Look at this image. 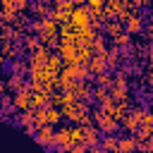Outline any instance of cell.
<instances>
[{
    "mask_svg": "<svg viewBox=\"0 0 153 153\" xmlns=\"http://www.w3.org/2000/svg\"><path fill=\"white\" fill-rule=\"evenodd\" d=\"M53 139H55V124H41L33 134V141L43 148H50L53 146Z\"/></svg>",
    "mask_w": 153,
    "mask_h": 153,
    "instance_id": "obj_6",
    "label": "cell"
},
{
    "mask_svg": "<svg viewBox=\"0 0 153 153\" xmlns=\"http://www.w3.org/2000/svg\"><path fill=\"white\" fill-rule=\"evenodd\" d=\"M74 0H53V10H57V12H67V14H72L74 12Z\"/></svg>",
    "mask_w": 153,
    "mask_h": 153,
    "instance_id": "obj_20",
    "label": "cell"
},
{
    "mask_svg": "<svg viewBox=\"0 0 153 153\" xmlns=\"http://www.w3.org/2000/svg\"><path fill=\"white\" fill-rule=\"evenodd\" d=\"M110 81H112V76H110L108 72L96 74V86H110Z\"/></svg>",
    "mask_w": 153,
    "mask_h": 153,
    "instance_id": "obj_26",
    "label": "cell"
},
{
    "mask_svg": "<svg viewBox=\"0 0 153 153\" xmlns=\"http://www.w3.org/2000/svg\"><path fill=\"white\" fill-rule=\"evenodd\" d=\"M84 143L91 148L96 143H100V129L91 122V124H84Z\"/></svg>",
    "mask_w": 153,
    "mask_h": 153,
    "instance_id": "obj_12",
    "label": "cell"
},
{
    "mask_svg": "<svg viewBox=\"0 0 153 153\" xmlns=\"http://www.w3.org/2000/svg\"><path fill=\"white\" fill-rule=\"evenodd\" d=\"M103 31H105V36H108V38H115L117 33H122V31H124V24H122L120 19H108V22L103 24Z\"/></svg>",
    "mask_w": 153,
    "mask_h": 153,
    "instance_id": "obj_14",
    "label": "cell"
},
{
    "mask_svg": "<svg viewBox=\"0 0 153 153\" xmlns=\"http://www.w3.org/2000/svg\"><path fill=\"white\" fill-rule=\"evenodd\" d=\"M10 69H12V72H17V74H24V72H26V65H24V62H19V60H14V62L10 65Z\"/></svg>",
    "mask_w": 153,
    "mask_h": 153,
    "instance_id": "obj_27",
    "label": "cell"
},
{
    "mask_svg": "<svg viewBox=\"0 0 153 153\" xmlns=\"http://www.w3.org/2000/svg\"><path fill=\"white\" fill-rule=\"evenodd\" d=\"M108 88H110V96H112L115 100H124V98H129V81H127V74H124V72L115 74Z\"/></svg>",
    "mask_w": 153,
    "mask_h": 153,
    "instance_id": "obj_3",
    "label": "cell"
},
{
    "mask_svg": "<svg viewBox=\"0 0 153 153\" xmlns=\"http://www.w3.org/2000/svg\"><path fill=\"white\" fill-rule=\"evenodd\" d=\"M72 24L76 26V31H79V29H86V26H93V24H91V10H88L86 5L74 7V12H72Z\"/></svg>",
    "mask_w": 153,
    "mask_h": 153,
    "instance_id": "obj_8",
    "label": "cell"
},
{
    "mask_svg": "<svg viewBox=\"0 0 153 153\" xmlns=\"http://www.w3.org/2000/svg\"><path fill=\"white\" fill-rule=\"evenodd\" d=\"M31 29L38 33L41 43H45L50 50L60 45V41H57V31H60V24H57V22H55L50 14H48V17H36V19L31 22Z\"/></svg>",
    "mask_w": 153,
    "mask_h": 153,
    "instance_id": "obj_1",
    "label": "cell"
},
{
    "mask_svg": "<svg viewBox=\"0 0 153 153\" xmlns=\"http://www.w3.org/2000/svg\"><path fill=\"white\" fill-rule=\"evenodd\" d=\"M7 88H10V86H7V84H2V81H0V98H2V96H5V91H7Z\"/></svg>",
    "mask_w": 153,
    "mask_h": 153,
    "instance_id": "obj_32",
    "label": "cell"
},
{
    "mask_svg": "<svg viewBox=\"0 0 153 153\" xmlns=\"http://www.w3.org/2000/svg\"><path fill=\"white\" fill-rule=\"evenodd\" d=\"M88 72H91V76H96L100 72H108V60H105L103 53H93V57L88 60Z\"/></svg>",
    "mask_w": 153,
    "mask_h": 153,
    "instance_id": "obj_11",
    "label": "cell"
},
{
    "mask_svg": "<svg viewBox=\"0 0 153 153\" xmlns=\"http://www.w3.org/2000/svg\"><path fill=\"white\" fill-rule=\"evenodd\" d=\"M105 60H108V69H115L117 65H120V60H122V48H117L115 43L108 48V53H105Z\"/></svg>",
    "mask_w": 153,
    "mask_h": 153,
    "instance_id": "obj_15",
    "label": "cell"
},
{
    "mask_svg": "<svg viewBox=\"0 0 153 153\" xmlns=\"http://www.w3.org/2000/svg\"><path fill=\"white\" fill-rule=\"evenodd\" d=\"M12 100H14V108H17V112H22V110H29V108H33V88H31V86L26 84L24 88L14 91Z\"/></svg>",
    "mask_w": 153,
    "mask_h": 153,
    "instance_id": "obj_4",
    "label": "cell"
},
{
    "mask_svg": "<svg viewBox=\"0 0 153 153\" xmlns=\"http://www.w3.org/2000/svg\"><path fill=\"white\" fill-rule=\"evenodd\" d=\"M7 86H10L12 91H19V88H24V86H26V81L22 79V74L12 72V74H10V79H7Z\"/></svg>",
    "mask_w": 153,
    "mask_h": 153,
    "instance_id": "obj_21",
    "label": "cell"
},
{
    "mask_svg": "<svg viewBox=\"0 0 153 153\" xmlns=\"http://www.w3.org/2000/svg\"><path fill=\"white\" fill-rule=\"evenodd\" d=\"M103 5H105V0H86L88 10H103Z\"/></svg>",
    "mask_w": 153,
    "mask_h": 153,
    "instance_id": "obj_28",
    "label": "cell"
},
{
    "mask_svg": "<svg viewBox=\"0 0 153 153\" xmlns=\"http://www.w3.org/2000/svg\"><path fill=\"white\" fill-rule=\"evenodd\" d=\"M151 103H153V91H151Z\"/></svg>",
    "mask_w": 153,
    "mask_h": 153,
    "instance_id": "obj_34",
    "label": "cell"
},
{
    "mask_svg": "<svg viewBox=\"0 0 153 153\" xmlns=\"http://www.w3.org/2000/svg\"><path fill=\"white\" fill-rule=\"evenodd\" d=\"M62 65H65V60L60 57V53H50V55H48V62H45V69H48L50 74L60 76V72H62Z\"/></svg>",
    "mask_w": 153,
    "mask_h": 153,
    "instance_id": "obj_13",
    "label": "cell"
},
{
    "mask_svg": "<svg viewBox=\"0 0 153 153\" xmlns=\"http://www.w3.org/2000/svg\"><path fill=\"white\" fill-rule=\"evenodd\" d=\"M93 53H108V41H105V36H100V33H96V38H93Z\"/></svg>",
    "mask_w": 153,
    "mask_h": 153,
    "instance_id": "obj_23",
    "label": "cell"
},
{
    "mask_svg": "<svg viewBox=\"0 0 153 153\" xmlns=\"http://www.w3.org/2000/svg\"><path fill=\"white\" fill-rule=\"evenodd\" d=\"M117 136L115 134H100V146H103V151H115L117 153Z\"/></svg>",
    "mask_w": 153,
    "mask_h": 153,
    "instance_id": "obj_18",
    "label": "cell"
},
{
    "mask_svg": "<svg viewBox=\"0 0 153 153\" xmlns=\"http://www.w3.org/2000/svg\"><path fill=\"white\" fill-rule=\"evenodd\" d=\"M112 43H115L117 48H127V45H131V33L122 31V33H117V36L112 38Z\"/></svg>",
    "mask_w": 153,
    "mask_h": 153,
    "instance_id": "obj_22",
    "label": "cell"
},
{
    "mask_svg": "<svg viewBox=\"0 0 153 153\" xmlns=\"http://www.w3.org/2000/svg\"><path fill=\"white\" fill-rule=\"evenodd\" d=\"M124 31H127V33H131V36H139V33H143V31H146V22H143L141 12L131 14V17L124 22Z\"/></svg>",
    "mask_w": 153,
    "mask_h": 153,
    "instance_id": "obj_10",
    "label": "cell"
},
{
    "mask_svg": "<svg viewBox=\"0 0 153 153\" xmlns=\"http://www.w3.org/2000/svg\"><path fill=\"white\" fill-rule=\"evenodd\" d=\"M134 148H139L136 136H122V139L117 141V153H129V151H134Z\"/></svg>",
    "mask_w": 153,
    "mask_h": 153,
    "instance_id": "obj_16",
    "label": "cell"
},
{
    "mask_svg": "<svg viewBox=\"0 0 153 153\" xmlns=\"http://www.w3.org/2000/svg\"><path fill=\"white\" fill-rule=\"evenodd\" d=\"M31 10H33L36 17H48V14H50L48 0H36V2H31Z\"/></svg>",
    "mask_w": 153,
    "mask_h": 153,
    "instance_id": "obj_19",
    "label": "cell"
},
{
    "mask_svg": "<svg viewBox=\"0 0 153 153\" xmlns=\"http://www.w3.org/2000/svg\"><path fill=\"white\" fill-rule=\"evenodd\" d=\"M93 124L100 129V134H115V131L120 129V120H115L112 112L105 110L103 105H98V108L93 110Z\"/></svg>",
    "mask_w": 153,
    "mask_h": 153,
    "instance_id": "obj_2",
    "label": "cell"
},
{
    "mask_svg": "<svg viewBox=\"0 0 153 153\" xmlns=\"http://www.w3.org/2000/svg\"><path fill=\"white\" fill-rule=\"evenodd\" d=\"M143 112H146V108H141V105H136V108H129V112L122 117V127H124L129 134H134V131L139 129V124H141V117H143Z\"/></svg>",
    "mask_w": 153,
    "mask_h": 153,
    "instance_id": "obj_5",
    "label": "cell"
},
{
    "mask_svg": "<svg viewBox=\"0 0 153 153\" xmlns=\"http://www.w3.org/2000/svg\"><path fill=\"white\" fill-rule=\"evenodd\" d=\"M50 17H53L57 24H62V22H69V19H72V14H67V12H57V10H50Z\"/></svg>",
    "mask_w": 153,
    "mask_h": 153,
    "instance_id": "obj_25",
    "label": "cell"
},
{
    "mask_svg": "<svg viewBox=\"0 0 153 153\" xmlns=\"http://www.w3.org/2000/svg\"><path fill=\"white\" fill-rule=\"evenodd\" d=\"M38 45H41V38H38V33H36V36H31V33H29V36H24V48H26L29 53H33Z\"/></svg>",
    "mask_w": 153,
    "mask_h": 153,
    "instance_id": "obj_24",
    "label": "cell"
},
{
    "mask_svg": "<svg viewBox=\"0 0 153 153\" xmlns=\"http://www.w3.org/2000/svg\"><path fill=\"white\" fill-rule=\"evenodd\" d=\"M146 84H148V86H153V69H148V72H146Z\"/></svg>",
    "mask_w": 153,
    "mask_h": 153,
    "instance_id": "obj_30",
    "label": "cell"
},
{
    "mask_svg": "<svg viewBox=\"0 0 153 153\" xmlns=\"http://www.w3.org/2000/svg\"><path fill=\"white\" fill-rule=\"evenodd\" d=\"M19 7H17V0H0V19L5 24H14V19L19 17Z\"/></svg>",
    "mask_w": 153,
    "mask_h": 153,
    "instance_id": "obj_7",
    "label": "cell"
},
{
    "mask_svg": "<svg viewBox=\"0 0 153 153\" xmlns=\"http://www.w3.org/2000/svg\"><path fill=\"white\" fill-rule=\"evenodd\" d=\"M53 103V91H33V105L43 108Z\"/></svg>",
    "mask_w": 153,
    "mask_h": 153,
    "instance_id": "obj_17",
    "label": "cell"
},
{
    "mask_svg": "<svg viewBox=\"0 0 153 153\" xmlns=\"http://www.w3.org/2000/svg\"><path fill=\"white\" fill-rule=\"evenodd\" d=\"M146 36H148V41L153 43V19H151V22L146 24Z\"/></svg>",
    "mask_w": 153,
    "mask_h": 153,
    "instance_id": "obj_29",
    "label": "cell"
},
{
    "mask_svg": "<svg viewBox=\"0 0 153 153\" xmlns=\"http://www.w3.org/2000/svg\"><path fill=\"white\" fill-rule=\"evenodd\" d=\"M74 5L79 7V5H86V0H74Z\"/></svg>",
    "mask_w": 153,
    "mask_h": 153,
    "instance_id": "obj_33",
    "label": "cell"
},
{
    "mask_svg": "<svg viewBox=\"0 0 153 153\" xmlns=\"http://www.w3.org/2000/svg\"><path fill=\"white\" fill-rule=\"evenodd\" d=\"M48 55H50V48L45 43H41L33 53H29V69H36V67H45L48 62Z\"/></svg>",
    "mask_w": 153,
    "mask_h": 153,
    "instance_id": "obj_9",
    "label": "cell"
},
{
    "mask_svg": "<svg viewBox=\"0 0 153 153\" xmlns=\"http://www.w3.org/2000/svg\"><path fill=\"white\" fill-rule=\"evenodd\" d=\"M146 57H148V60H151V62H153V43H151V45H148V50H146Z\"/></svg>",
    "mask_w": 153,
    "mask_h": 153,
    "instance_id": "obj_31",
    "label": "cell"
}]
</instances>
